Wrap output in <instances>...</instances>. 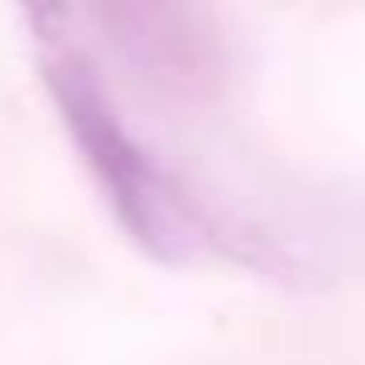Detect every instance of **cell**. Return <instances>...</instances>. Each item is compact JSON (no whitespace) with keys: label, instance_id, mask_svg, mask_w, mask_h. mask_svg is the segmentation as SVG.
Masks as SVG:
<instances>
[{"label":"cell","instance_id":"obj_1","mask_svg":"<svg viewBox=\"0 0 365 365\" xmlns=\"http://www.w3.org/2000/svg\"><path fill=\"white\" fill-rule=\"evenodd\" d=\"M51 101L66 120V135L76 140L86 170L96 175L110 215L130 235L135 250H145L155 265H190L205 255V220L180 195V185L155 165V155L125 130L120 110L110 106L96 71L76 56L46 66Z\"/></svg>","mask_w":365,"mask_h":365},{"label":"cell","instance_id":"obj_2","mask_svg":"<svg viewBox=\"0 0 365 365\" xmlns=\"http://www.w3.org/2000/svg\"><path fill=\"white\" fill-rule=\"evenodd\" d=\"M106 46L150 86L195 96L215 81V36L195 0H86Z\"/></svg>","mask_w":365,"mask_h":365},{"label":"cell","instance_id":"obj_3","mask_svg":"<svg viewBox=\"0 0 365 365\" xmlns=\"http://www.w3.org/2000/svg\"><path fill=\"white\" fill-rule=\"evenodd\" d=\"M21 11L31 21V31L41 41H56L66 31V11H71V0H21Z\"/></svg>","mask_w":365,"mask_h":365}]
</instances>
